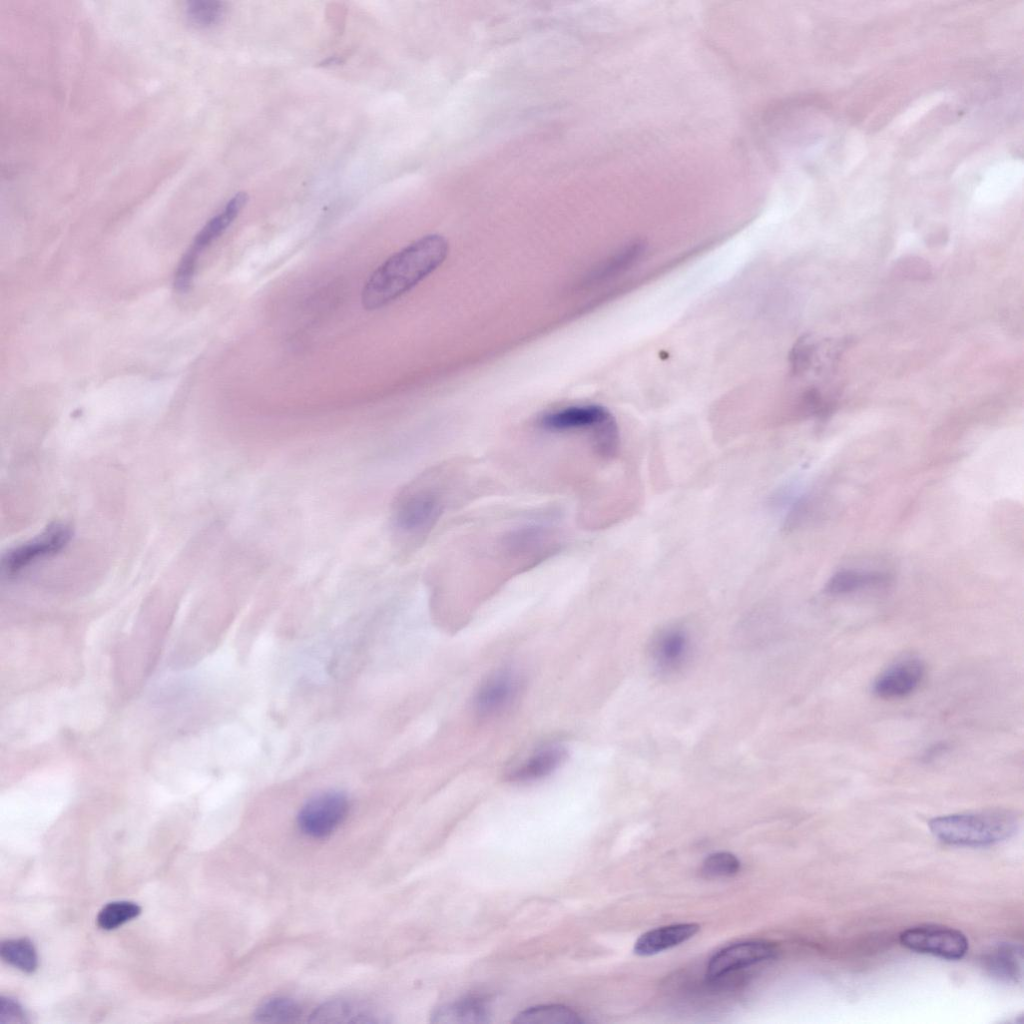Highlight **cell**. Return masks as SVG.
<instances>
[{"instance_id": "1", "label": "cell", "mask_w": 1024, "mask_h": 1024, "mask_svg": "<svg viewBox=\"0 0 1024 1024\" xmlns=\"http://www.w3.org/2000/svg\"><path fill=\"white\" fill-rule=\"evenodd\" d=\"M449 243L440 234H428L411 242L379 265L365 282L361 304L377 310L409 292L445 261Z\"/></svg>"}, {"instance_id": "2", "label": "cell", "mask_w": 1024, "mask_h": 1024, "mask_svg": "<svg viewBox=\"0 0 1024 1024\" xmlns=\"http://www.w3.org/2000/svg\"><path fill=\"white\" fill-rule=\"evenodd\" d=\"M940 841L956 846L982 847L1013 836L1018 818L1006 810H987L939 816L928 823Z\"/></svg>"}, {"instance_id": "3", "label": "cell", "mask_w": 1024, "mask_h": 1024, "mask_svg": "<svg viewBox=\"0 0 1024 1024\" xmlns=\"http://www.w3.org/2000/svg\"><path fill=\"white\" fill-rule=\"evenodd\" d=\"M538 426L551 433L585 432L595 452L614 457L620 447V433L611 412L598 404L571 405L549 411L538 419Z\"/></svg>"}, {"instance_id": "4", "label": "cell", "mask_w": 1024, "mask_h": 1024, "mask_svg": "<svg viewBox=\"0 0 1024 1024\" xmlns=\"http://www.w3.org/2000/svg\"><path fill=\"white\" fill-rule=\"evenodd\" d=\"M442 497L429 487L415 486L403 491L393 509L395 528L405 536L427 534L443 513Z\"/></svg>"}, {"instance_id": "5", "label": "cell", "mask_w": 1024, "mask_h": 1024, "mask_svg": "<svg viewBox=\"0 0 1024 1024\" xmlns=\"http://www.w3.org/2000/svg\"><path fill=\"white\" fill-rule=\"evenodd\" d=\"M72 538L71 528L53 523L40 534L4 553L1 570L8 578L14 577L31 565L60 552Z\"/></svg>"}, {"instance_id": "6", "label": "cell", "mask_w": 1024, "mask_h": 1024, "mask_svg": "<svg viewBox=\"0 0 1024 1024\" xmlns=\"http://www.w3.org/2000/svg\"><path fill=\"white\" fill-rule=\"evenodd\" d=\"M900 943L909 950L958 960L968 950V940L959 930L940 925H918L901 932Z\"/></svg>"}, {"instance_id": "7", "label": "cell", "mask_w": 1024, "mask_h": 1024, "mask_svg": "<svg viewBox=\"0 0 1024 1024\" xmlns=\"http://www.w3.org/2000/svg\"><path fill=\"white\" fill-rule=\"evenodd\" d=\"M349 811L347 796L339 791L322 792L310 798L297 816L299 829L312 838L330 835L346 818Z\"/></svg>"}, {"instance_id": "8", "label": "cell", "mask_w": 1024, "mask_h": 1024, "mask_svg": "<svg viewBox=\"0 0 1024 1024\" xmlns=\"http://www.w3.org/2000/svg\"><path fill=\"white\" fill-rule=\"evenodd\" d=\"M923 662L914 656L896 660L875 678L873 693L882 699H898L914 692L924 677Z\"/></svg>"}, {"instance_id": "9", "label": "cell", "mask_w": 1024, "mask_h": 1024, "mask_svg": "<svg viewBox=\"0 0 1024 1024\" xmlns=\"http://www.w3.org/2000/svg\"><path fill=\"white\" fill-rule=\"evenodd\" d=\"M519 692L517 673L510 669L499 670L480 685L473 702L475 711L481 717L500 715L511 707Z\"/></svg>"}, {"instance_id": "10", "label": "cell", "mask_w": 1024, "mask_h": 1024, "mask_svg": "<svg viewBox=\"0 0 1024 1024\" xmlns=\"http://www.w3.org/2000/svg\"><path fill=\"white\" fill-rule=\"evenodd\" d=\"M776 954V946L767 941L732 944L713 955L707 965V976L716 979L729 972L773 958Z\"/></svg>"}, {"instance_id": "11", "label": "cell", "mask_w": 1024, "mask_h": 1024, "mask_svg": "<svg viewBox=\"0 0 1024 1024\" xmlns=\"http://www.w3.org/2000/svg\"><path fill=\"white\" fill-rule=\"evenodd\" d=\"M247 201L248 195L245 192H238L230 198L222 210L210 218L197 233L190 248L182 258L196 265L201 253L228 229Z\"/></svg>"}, {"instance_id": "12", "label": "cell", "mask_w": 1024, "mask_h": 1024, "mask_svg": "<svg viewBox=\"0 0 1024 1024\" xmlns=\"http://www.w3.org/2000/svg\"><path fill=\"white\" fill-rule=\"evenodd\" d=\"M566 758L567 750L562 745H544L512 769L508 774V779L521 783L543 779L555 772Z\"/></svg>"}, {"instance_id": "13", "label": "cell", "mask_w": 1024, "mask_h": 1024, "mask_svg": "<svg viewBox=\"0 0 1024 1024\" xmlns=\"http://www.w3.org/2000/svg\"><path fill=\"white\" fill-rule=\"evenodd\" d=\"M699 929L700 926L696 923H679L651 929L637 939L634 952L640 956L657 954L687 941Z\"/></svg>"}, {"instance_id": "14", "label": "cell", "mask_w": 1024, "mask_h": 1024, "mask_svg": "<svg viewBox=\"0 0 1024 1024\" xmlns=\"http://www.w3.org/2000/svg\"><path fill=\"white\" fill-rule=\"evenodd\" d=\"M690 652V639L681 628H668L654 640L652 653L658 667L666 672L681 668Z\"/></svg>"}, {"instance_id": "15", "label": "cell", "mask_w": 1024, "mask_h": 1024, "mask_svg": "<svg viewBox=\"0 0 1024 1024\" xmlns=\"http://www.w3.org/2000/svg\"><path fill=\"white\" fill-rule=\"evenodd\" d=\"M985 969L994 977L1012 983L1022 981L1023 950L1021 945L1000 943L983 956Z\"/></svg>"}, {"instance_id": "16", "label": "cell", "mask_w": 1024, "mask_h": 1024, "mask_svg": "<svg viewBox=\"0 0 1024 1024\" xmlns=\"http://www.w3.org/2000/svg\"><path fill=\"white\" fill-rule=\"evenodd\" d=\"M489 1016L488 1008L481 998L468 997L436 1008L431 1014V1022L482 1024L490 1022Z\"/></svg>"}, {"instance_id": "17", "label": "cell", "mask_w": 1024, "mask_h": 1024, "mask_svg": "<svg viewBox=\"0 0 1024 1024\" xmlns=\"http://www.w3.org/2000/svg\"><path fill=\"white\" fill-rule=\"evenodd\" d=\"M312 1023H373L378 1022L366 1008H361L344 1000L326 1002L316 1008L310 1015Z\"/></svg>"}, {"instance_id": "18", "label": "cell", "mask_w": 1024, "mask_h": 1024, "mask_svg": "<svg viewBox=\"0 0 1024 1024\" xmlns=\"http://www.w3.org/2000/svg\"><path fill=\"white\" fill-rule=\"evenodd\" d=\"M517 1024H582L585 1019L563 1005H540L518 1013L512 1020Z\"/></svg>"}, {"instance_id": "19", "label": "cell", "mask_w": 1024, "mask_h": 1024, "mask_svg": "<svg viewBox=\"0 0 1024 1024\" xmlns=\"http://www.w3.org/2000/svg\"><path fill=\"white\" fill-rule=\"evenodd\" d=\"M889 576L882 572H859L844 570L835 573L827 582L825 591L830 594H846L866 587L884 585Z\"/></svg>"}, {"instance_id": "20", "label": "cell", "mask_w": 1024, "mask_h": 1024, "mask_svg": "<svg viewBox=\"0 0 1024 1024\" xmlns=\"http://www.w3.org/2000/svg\"><path fill=\"white\" fill-rule=\"evenodd\" d=\"M644 252L645 246L640 242H633L622 247L602 262L593 271L589 280L591 282H599L626 270L641 259Z\"/></svg>"}, {"instance_id": "21", "label": "cell", "mask_w": 1024, "mask_h": 1024, "mask_svg": "<svg viewBox=\"0 0 1024 1024\" xmlns=\"http://www.w3.org/2000/svg\"><path fill=\"white\" fill-rule=\"evenodd\" d=\"M0 956L7 964L26 973H33L38 968V955L28 938L2 941Z\"/></svg>"}, {"instance_id": "22", "label": "cell", "mask_w": 1024, "mask_h": 1024, "mask_svg": "<svg viewBox=\"0 0 1024 1024\" xmlns=\"http://www.w3.org/2000/svg\"><path fill=\"white\" fill-rule=\"evenodd\" d=\"M302 1009L292 999L273 997L262 1002L256 1009L254 1019L261 1023H293L300 1019Z\"/></svg>"}, {"instance_id": "23", "label": "cell", "mask_w": 1024, "mask_h": 1024, "mask_svg": "<svg viewBox=\"0 0 1024 1024\" xmlns=\"http://www.w3.org/2000/svg\"><path fill=\"white\" fill-rule=\"evenodd\" d=\"M141 907L131 901L107 903L98 913L97 924L103 930H114L138 917Z\"/></svg>"}, {"instance_id": "24", "label": "cell", "mask_w": 1024, "mask_h": 1024, "mask_svg": "<svg viewBox=\"0 0 1024 1024\" xmlns=\"http://www.w3.org/2000/svg\"><path fill=\"white\" fill-rule=\"evenodd\" d=\"M225 11L223 2L209 0L189 1L185 9L188 21L199 28L217 25L223 19Z\"/></svg>"}, {"instance_id": "25", "label": "cell", "mask_w": 1024, "mask_h": 1024, "mask_svg": "<svg viewBox=\"0 0 1024 1024\" xmlns=\"http://www.w3.org/2000/svg\"><path fill=\"white\" fill-rule=\"evenodd\" d=\"M740 869L738 858L729 852L710 854L703 862L701 872L707 878L729 877Z\"/></svg>"}, {"instance_id": "26", "label": "cell", "mask_w": 1024, "mask_h": 1024, "mask_svg": "<svg viewBox=\"0 0 1024 1024\" xmlns=\"http://www.w3.org/2000/svg\"><path fill=\"white\" fill-rule=\"evenodd\" d=\"M896 274L913 280H927L932 276L929 263L917 256H907L898 260L894 267Z\"/></svg>"}, {"instance_id": "27", "label": "cell", "mask_w": 1024, "mask_h": 1024, "mask_svg": "<svg viewBox=\"0 0 1024 1024\" xmlns=\"http://www.w3.org/2000/svg\"><path fill=\"white\" fill-rule=\"evenodd\" d=\"M27 1022L26 1013L22 1006L10 997H0V1023L16 1024Z\"/></svg>"}]
</instances>
